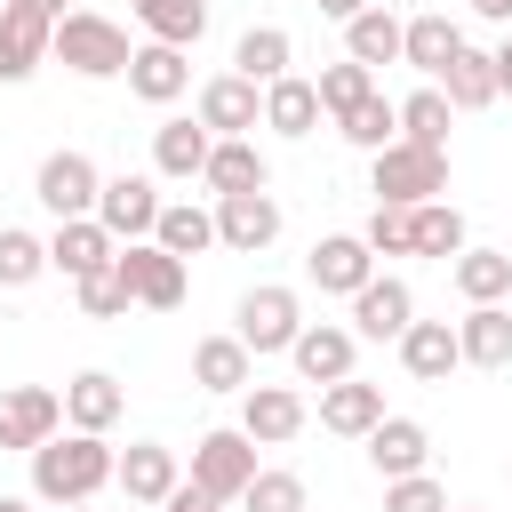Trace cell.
<instances>
[{"label":"cell","mask_w":512,"mask_h":512,"mask_svg":"<svg viewBox=\"0 0 512 512\" xmlns=\"http://www.w3.org/2000/svg\"><path fill=\"white\" fill-rule=\"evenodd\" d=\"M216 240L240 248V256L272 248V240H280V200H272V192H224V200H216Z\"/></svg>","instance_id":"12"},{"label":"cell","mask_w":512,"mask_h":512,"mask_svg":"<svg viewBox=\"0 0 512 512\" xmlns=\"http://www.w3.org/2000/svg\"><path fill=\"white\" fill-rule=\"evenodd\" d=\"M480 16H496V24H512V0H472Z\"/></svg>","instance_id":"48"},{"label":"cell","mask_w":512,"mask_h":512,"mask_svg":"<svg viewBox=\"0 0 512 512\" xmlns=\"http://www.w3.org/2000/svg\"><path fill=\"white\" fill-rule=\"evenodd\" d=\"M256 480V440L248 432H200L192 448V488H208L216 504H240Z\"/></svg>","instance_id":"4"},{"label":"cell","mask_w":512,"mask_h":512,"mask_svg":"<svg viewBox=\"0 0 512 512\" xmlns=\"http://www.w3.org/2000/svg\"><path fill=\"white\" fill-rule=\"evenodd\" d=\"M152 240H160L168 256H200V248H216V216H208V208H192V200H176V208H160Z\"/></svg>","instance_id":"35"},{"label":"cell","mask_w":512,"mask_h":512,"mask_svg":"<svg viewBox=\"0 0 512 512\" xmlns=\"http://www.w3.org/2000/svg\"><path fill=\"white\" fill-rule=\"evenodd\" d=\"M456 48H464V32H456V24L440 16V8H424V16H408V40H400V64H416L424 80H440Z\"/></svg>","instance_id":"25"},{"label":"cell","mask_w":512,"mask_h":512,"mask_svg":"<svg viewBox=\"0 0 512 512\" xmlns=\"http://www.w3.org/2000/svg\"><path fill=\"white\" fill-rule=\"evenodd\" d=\"M304 272H312V288H328V296H360V288L376 280V248H368L360 232H328V240H312Z\"/></svg>","instance_id":"9"},{"label":"cell","mask_w":512,"mask_h":512,"mask_svg":"<svg viewBox=\"0 0 512 512\" xmlns=\"http://www.w3.org/2000/svg\"><path fill=\"white\" fill-rule=\"evenodd\" d=\"M160 512H224V504H216L208 488H192V480H176V496H168Z\"/></svg>","instance_id":"45"},{"label":"cell","mask_w":512,"mask_h":512,"mask_svg":"<svg viewBox=\"0 0 512 512\" xmlns=\"http://www.w3.org/2000/svg\"><path fill=\"white\" fill-rule=\"evenodd\" d=\"M96 224H104L112 240H152V224H160V192H152V176H104V192H96Z\"/></svg>","instance_id":"11"},{"label":"cell","mask_w":512,"mask_h":512,"mask_svg":"<svg viewBox=\"0 0 512 512\" xmlns=\"http://www.w3.org/2000/svg\"><path fill=\"white\" fill-rule=\"evenodd\" d=\"M376 256H416V208H400V200H376V216H368V232H360Z\"/></svg>","instance_id":"41"},{"label":"cell","mask_w":512,"mask_h":512,"mask_svg":"<svg viewBox=\"0 0 512 512\" xmlns=\"http://www.w3.org/2000/svg\"><path fill=\"white\" fill-rule=\"evenodd\" d=\"M200 120H208L216 136H248V128L264 120V104H256V80H240V72L208 80V88H200Z\"/></svg>","instance_id":"22"},{"label":"cell","mask_w":512,"mask_h":512,"mask_svg":"<svg viewBox=\"0 0 512 512\" xmlns=\"http://www.w3.org/2000/svg\"><path fill=\"white\" fill-rule=\"evenodd\" d=\"M0 512H32V504H24V496H0Z\"/></svg>","instance_id":"49"},{"label":"cell","mask_w":512,"mask_h":512,"mask_svg":"<svg viewBox=\"0 0 512 512\" xmlns=\"http://www.w3.org/2000/svg\"><path fill=\"white\" fill-rule=\"evenodd\" d=\"M424 456H432V432H424L416 416H384V424L368 432V464H376L384 480H408V472H424Z\"/></svg>","instance_id":"17"},{"label":"cell","mask_w":512,"mask_h":512,"mask_svg":"<svg viewBox=\"0 0 512 512\" xmlns=\"http://www.w3.org/2000/svg\"><path fill=\"white\" fill-rule=\"evenodd\" d=\"M136 24L152 40H168V48H192L208 32V0H136Z\"/></svg>","instance_id":"33"},{"label":"cell","mask_w":512,"mask_h":512,"mask_svg":"<svg viewBox=\"0 0 512 512\" xmlns=\"http://www.w3.org/2000/svg\"><path fill=\"white\" fill-rule=\"evenodd\" d=\"M232 72L272 88V80L288 72V32H280V24H256V32H240V48H232Z\"/></svg>","instance_id":"34"},{"label":"cell","mask_w":512,"mask_h":512,"mask_svg":"<svg viewBox=\"0 0 512 512\" xmlns=\"http://www.w3.org/2000/svg\"><path fill=\"white\" fill-rule=\"evenodd\" d=\"M48 272V240H32L24 224H0V288H32Z\"/></svg>","instance_id":"36"},{"label":"cell","mask_w":512,"mask_h":512,"mask_svg":"<svg viewBox=\"0 0 512 512\" xmlns=\"http://www.w3.org/2000/svg\"><path fill=\"white\" fill-rule=\"evenodd\" d=\"M208 152H216V128H208V120H168V128L152 136V168H160V176H200Z\"/></svg>","instance_id":"26"},{"label":"cell","mask_w":512,"mask_h":512,"mask_svg":"<svg viewBox=\"0 0 512 512\" xmlns=\"http://www.w3.org/2000/svg\"><path fill=\"white\" fill-rule=\"evenodd\" d=\"M232 336H240L248 352H288V344L304 336V304H296V288H248Z\"/></svg>","instance_id":"7"},{"label":"cell","mask_w":512,"mask_h":512,"mask_svg":"<svg viewBox=\"0 0 512 512\" xmlns=\"http://www.w3.org/2000/svg\"><path fill=\"white\" fill-rule=\"evenodd\" d=\"M240 432H248L256 448H280V440H296V432H304V400H296L288 384H248Z\"/></svg>","instance_id":"15"},{"label":"cell","mask_w":512,"mask_h":512,"mask_svg":"<svg viewBox=\"0 0 512 512\" xmlns=\"http://www.w3.org/2000/svg\"><path fill=\"white\" fill-rule=\"evenodd\" d=\"M200 176L216 184V200H224V192H264V184H272V168H264V152H256L248 136H216V152H208Z\"/></svg>","instance_id":"27"},{"label":"cell","mask_w":512,"mask_h":512,"mask_svg":"<svg viewBox=\"0 0 512 512\" xmlns=\"http://www.w3.org/2000/svg\"><path fill=\"white\" fill-rule=\"evenodd\" d=\"M320 424L344 432V440H368L384 424V392L360 384V376H336V384H320Z\"/></svg>","instance_id":"14"},{"label":"cell","mask_w":512,"mask_h":512,"mask_svg":"<svg viewBox=\"0 0 512 512\" xmlns=\"http://www.w3.org/2000/svg\"><path fill=\"white\" fill-rule=\"evenodd\" d=\"M456 360H464V344H456L448 320H408V336H400V368H408L416 384H448Z\"/></svg>","instance_id":"16"},{"label":"cell","mask_w":512,"mask_h":512,"mask_svg":"<svg viewBox=\"0 0 512 512\" xmlns=\"http://www.w3.org/2000/svg\"><path fill=\"white\" fill-rule=\"evenodd\" d=\"M56 424H64V392H48V384H16V392H0V448H40V440H56Z\"/></svg>","instance_id":"10"},{"label":"cell","mask_w":512,"mask_h":512,"mask_svg":"<svg viewBox=\"0 0 512 512\" xmlns=\"http://www.w3.org/2000/svg\"><path fill=\"white\" fill-rule=\"evenodd\" d=\"M400 40H408V24H400L392 8H360V16L344 24V56L368 64V72H376V64H400Z\"/></svg>","instance_id":"24"},{"label":"cell","mask_w":512,"mask_h":512,"mask_svg":"<svg viewBox=\"0 0 512 512\" xmlns=\"http://www.w3.org/2000/svg\"><path fill=\"white\" fill-rule=\"evenodd\" d=\"M448 272H456V288H464L472 304H504V296H512V256H504V248H464Z\"/></svg>","instance_id":"32"},{"label":"cell","mask_w":512,"mask_h":512,"mask_svg":"<svg viewBox=\"0 0 512 512\" xmlns=\"http://www.w3.org/2000/svg\"><path fill=\"white\" fill-rule=\"evenodd\" d=\"M336 128H344L360 152H384V144H392V128H400V104H384V96H360V104H352Z\"/></svg>","instance_id":"40"},{"label":"cell","mask_w":512,"mask_h":512,"mask_svg":"<svg viewBox=\"0 0 512 512\" xmlns=\"http://www.w3.org/2000/svg\"><path fill=\"white\" fill-rule=\"evenodd\" d=\"M56 512H88V504H56Z\"/></svg>","instance_id":"52"},{"label":"cell","mask_w":512,"mask_h":512,"mask_svg":"<svg viewBox=\"0 0 512 512\" xmlns=\"http://www.w3.org/2000/svg\"><path fill=\"white\" fill-rule=\"evenodd\" d=\"M128 512H160V504H128Z\"/></svg>","instance_id":"51"},{"label":"cell","mask_w":512,"mask_h":512,"mask_svg":"<svg viewBox=\"0 0 512 512\" xmlns=\"http://www.w3.org/2000/svg\"><path fill=\"white\" fill-rule=\"evenodd\" d=\"M312 88H320V112H336V120H344L360 96H376V72L344 56V64H320V80H312Z\"/></svg>","instance_id":"37"},{"label":"cell","mask_w":512,"mask_h":512,"mask_svg":"<svg viewBox=\"0 0 512 512\" xmlns=\"http://www.w3.org/2000/svg\"><path fill=\"white\" fill-rule=\"evenodd\" d=\"M128 88H136L144 104H176V96L192 88V64H184V48H168V40L136 48V56H128Z\"/></svg>","instance_id":"18"},{"label":"cell","mask_w":512,"mask_h":512,"mask_svg":"<svg viewBox=\"0 0 512 512\" xmlns=\"http://www.w3.org/2000/svg\"><path fill=\"white\" fill-rule=\"evenodd\" d=\"M352 320H360V336H376V344L392 336V344H400V336H408V320H416L408 280H368V288L352 296Z\"/></svg>","instance_id":"19"},{"label":"cell","mask_w":512,"mask_h":512,"mask_svg":"<svg viewBox=\"0 0 512 512\" xmlns=\"http://www.w3.org/2000/svg\"><path fill=\"white\" fill-rule=\"evenodd\" d=\"M112 480L128 488V504H168V496H176V456H168L160 440H136Z\"/></svg>","instance_id":"23"},{"label":"cell","mask_w":512,"mask_h":512,"mask_svg":"<svg viewBox=\"0 0 512 512\" xmlns=\"http://www.w3.org/2000/svg\"><path fill=\"white\" fill-rule=\"evenodd\" d=\"M112 256H120V240H112L96 216H64V224H56V240H48V264H56L64 280H88V272H104Z\"/></svg>","instance_id":"13"},{"label":"cell","mask_w":512,"mask_h":512,"mask_svg":"<svg viewBox=\"0 0 512 512\" xmlns=\"http://www.w3.org/2000/svg\"><path fill=\"white\" fill-rule=\"evenodd\" d=\"M112 472H120V456L104 448V432H56L32 448V496L40 504H88Z\"/></svg>","instance_id":"1"},{"label":"cell","mask_w":512,"mask_h":512,"mask_svg":"<svg viewBox=\"0 0 512 512\" xmlns=\"http://www.w3.org/2000/svg\"><path fill=\"white\" fill-rule=\"evenodd\" d=\"M32 192H40V208L64 224V216H96L104 176H96V160H88V152H48V160H40V176H32Z\"/></svg>","instance_id":"5"},{"label":"cell","mask_w":512,"mask_h":512,"mask_svg":"<svg viewBox=\"0 0 512 512\" xmlns=\"http://www.w3.org/2000/svg\"><path fill=\"white\" fill-rule=\"evenodd\" d=\"M56 56L80 72V80H112V72H128V32L112 24V16H96V8H72V16H56Z\"/></svg>","instance_id":"3"},{"label":"cell","mask_w":512,"mask_h":512,"mask_svg":"<svg viewBox=\"0 0 512 512\" xmlns=\"http://www.w3.org/2000/svg\"><path fill=\"white\" fill-rule=\"evenodd\" d=\"M240 512H304V480L296 472H256L248 496H240Z\"/></svg>","instance_id":"43"},{"label":"cell","mask_w":512,"mask_h":512,"mask_svg":"<svg viewBox=\"0 0 512 512\" xmlns=\"http://www.w3.org/2000/svg\"><path fill=\"white\" fill-rule=\"evenodd\" d=\"M120 408H128V400H120V384H112L104 368H80V376L64 384V424H72V432H112Z\"/></svg>","instance_id":"21"},{"label":"cell","mask_w":512,"mask_h":512,"mask_svg":"<svg viewBox=\"0 0 512 512\" xmlns=\"http://www.w3.org/2000/svg\"><path fill=\"white\" fill-rule=\"evenodd\" d=\"M456 344H464L472 368H512V312L504 304H472L464 328H456Z\"/></svg>","instance_id":"29"},{"label":"cell","mask_w":512,"mask_h":512,"mask_svg":"<svg viewBox=\"0 0 512 512\" xmlns=\"http://www.w3.org/2000/svg\"><path fill=\"white\" fill-rule=\"evenodd\" d=\"M312 8H320V16H336V24H352V16H360V8H376V0H312Z\"/></svg>","instance_id":"46"},{"label":"cell","mask_w":512,"mask_h":512,"mask_svg":"<svg viewBox=\"0 0 512 512\" xmlns=\"http://www.w3.org/2000/svg\"><path fill=\"white\" fill-rule=\"evenodd\" d=\"M40 56H56V16L32 0H8L0 8V80H32Z\"/></svg>","instance_id":"8"},{"label":"cell","mask_w":512,"mask_h":512,"mask_svg":"<svg viewBox=\"0 0 512 512\" xmlns=\"http://www.w3.org/2000/svg\"><path fill=\"white\" fill-rule=\"evenodd\" d=\"M416 256H440V264L464 256V216H456L448 200H424V208H416Z\"/></svg>","instance_id":"39"},{"label":"cell","mask_w":512,"mask_h":512,"mask_svg":"<svg viewBox=\"0 0 512 512\" xmlns=\"http://www.w3.org/2000/svg\"><path fill=\"white\" fill-rule=\"evenodd\" d=\"M32 8H48V16H64V0H32Z\"/></svg>","instance_id":"50"},{"label":"cell","mask_w":512,"mask_h":512,"mask_svg":"<svg viewBox=\"0 0 512 512\" xmlns=\"http://www.w3.org/2000/svg\"><path fill=\"white\" fill-rule=\"evenodd\" d=\"M368 192H376V200H400V208H424V200L448 192V152H440V144H408V136H392V144L376 152Z\"/></svg>","instance_id":"2"},{"label":"cell","mask_w":512,"mask_h":512,"mask_svg":"<svg viewBox=\"0 0 512 512\" xmlns=\"http://www.w3.org/2000/svg\"><path fill=\"white\" fill-rule=\"evenodd\" d=\"M496 96H512V40L496 48Z\"/></svg>","instance_id":"47"},{"label":"cell","mask_w":512,"mask_h":512,"mask_svg":"<svg viewBox=\"0 0 512 512\" xmlns=\"http://www.w3.org/2000/svg\"><path fill=\"white\" fill-rule=\"evenodd\" d=\"M248 360H256V352H248L240 336H200V344H192V384H200V392H248Z\"/></svg>","instance_id":"28"},{"label":"cell","mask_w":512,"mask_h":512,"mask_svg":"<svg viewBox=\"0 0 512 512\" xmlns=\"http://www.w3.org/2000/svg\"><path fill=\"white\" fill-rule=\"evenodd\" d=\"M448 112H456V104H448L440 88H416V96L400 104V136H408V144H440V152H448Z\"/></svg>","instance_id":"38"},{"label":"cell","mask_w":512,"mask_h":512,"mask_svg":"<svg viewBox=\"0 0 512 512\" xmlns=\"http://www.w3.org/2000/svg\"><path fill=\"white\" fill-rule=\"evenodd\" d=\"M384 512H448V488L432 472H408V480H384Z\"/></svg>","instance_id":"44"},{"label":"cell","mask_w":512,"mask_h":512,"mask_svg":"<svg viewBox=\"0 0 512 512\" xmlns=\"http://www.w3.org/2000/svg\"><path fill=\"white\" fill-rule=\"evenodd\" d=\"M264 128H280V136H312V128H320V88L296 80V72H280V80L264 88Z\"/></svg>","instance_id":"30"},{"label":"cell","mask_w":512,"mask_h":512,"mask_svg":"<svg viewBox=\"0 0 512 512\" xmlns=\"http://www.w3.org/2000/svg\"><path fill=\"white\" fill-rule=\"evenodd\" d=\"M128 304H136V296H128L120 264H104V272H88V280H80V312H88V320H120Z\"/></svg>","instance_id":"42"},{"label":"cell","mask_w":512,"mask_h":512,"mask_svg":"<svg viewBox=\"0 0 512 512\" xmlns=\"http://www.w3.org/2000/svg\"><path fill=\"white\" fill-rule=\"evenodd\" d=\"M352 352H360L352 328H304V336L288 344V360H296L304 384H336V376H352Z\"/></svg>","instance_id":"20"},{"label":"cell","mask_w":512,"mask_h":512,"mask_svg":"<svg viewBox=\"0 0 512 512\" xmlns=\"http://www.w3.org/2000/svg\"><path fill=\"white\" fill-rule=\"evenodd\" d=\"M440 96H448L456 112H480V104H496V56H480V48H456V56H448V72H440Z\"/></svg>","instance_id":"31"},{"label":"cell","mask_w":512,"mask_h":512,"mask_svg":"<svg viewBox=\"0 0 512 512\" xmlns=\"http://www.w3.org/2000/svg\"><path fill=\"white\" fill-rule=\"evenodd\" d=\"M112 264H120V280H128L136 304H152V312H176L184 304V256H168L160 240H128Z\"/></svg>","instance_id":"6"}]
</instances>
